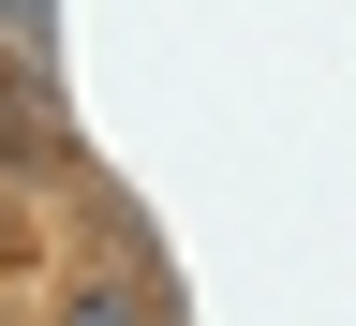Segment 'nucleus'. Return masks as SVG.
Instances as JSON below:
<instances>
[{
    "instance_id": "f257e3e1",
    "label": "nucleus",
    "mask_w": 356,
    "mask_h": 326,
    "mask_svg": "<svg viewBox=\"0 0 356 326\" xmlns=\"http://www.w3.org/2000/svg\"><path fill=\"white\" fill-rule=\"evenodd\" d=\"M44 163V149H60V104H44V74H0V163Z\"/></svg>"
},
{
    "instance_id": "7ed1b4c3",
    "label": "nucleus",
    "mask_w": 356,
    "mask_h": 326,
    "mask_svg": "<svg viewBox=\"0 0 356 326\" xmlns=\"http://www.w3.org/2000/svg\"><path fill=\"white\" fill-rule=\"evenodd\" d=\"M0 44H44V0H0Z\"/></svg>"
},
{
    "instance_id": "f03ea898",
    "label": "nucleus",
    "mask_w": 356,
    "mask_h": 326,
    "mask_svg": "<svg viewBox=\"0 0 356 326\" xmlns=\"http://www.w3.org/2000/svg\"><path fill=\"white\" fill-rule=\"evenodd\" d=\"M60 326H149V311H134V297H74Z\"/></svg>"
}]
</instances>
